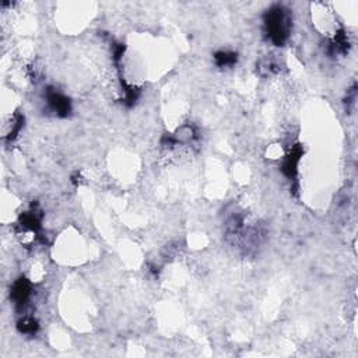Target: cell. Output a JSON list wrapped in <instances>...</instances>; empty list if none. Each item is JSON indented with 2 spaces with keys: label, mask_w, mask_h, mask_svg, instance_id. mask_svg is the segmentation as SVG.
I'll return each mask as SVG.
<instances>
[{
  "label": "cell",
  "mask_w": 358,
  "mask_h": 358,
  "mask_svg": "<svg viewBox=\"0 0 358 358\" xmlns=\"http://www.w3.org/2000/svg\"><path fill=\"white\" fill-rule=\"evenodd\" d=\"M266 28H267L268 37L272 38L274 43L281 45L284 42L288 26H287V18H285L281 9H273L268 13L267 20H266Z\"/></svg>",
  "instance_id": "obj_1"
},
{
  "label": "cell",
  "mask_w": 358,
  "mask_h": 358,
  "mask_svg": "<svg viewBox=\"0 0 358 358\" xmlns=\"http://www.w3.org/2000/svg\"><path fill=\"white\" fill-rule=\"evenodd\" d=\"M48 102H49V105L52 106L53 111L60 116L68 115L69 111H70V102H69V100L62 94H59V93H55V91L49 93L48 94Z\"/></svg>",
  "instance_id": "obj_2"
},
{
  "label": "cell",
  "mask_w": 358,
  "mask_h": 358,
  "mask_svg": "<svg viewBox=\"0 0 358 358\" xmlns=\"http://www.w3.org/2000/svg\"><path fill=\"white\" fill-rule=\"evenodd\" d=\"M11 294H13V298H14L17 304H23L28 298V295H30V284H28V281L23 279L18 280L16 284H14V287H13V293Z\"/></svg>",
  "instance_id": "obj_3"
},
{
  "label": "cell",
  "mask_w": 358,
  "mask_h": 358,
  "mask_svg": "<svg viewBox=\"0 0 358 358\" xmlns=\"http://www.w3.org/2000/svg\"><path fill=\"white\" fill-rule=\"evenodd\" d=\"M235 59H237V55H234V53L220 52L216 55L217 63L220 64V66H230V64L235 62Z\"/></svg>",
  "instance_id": "obj_4"
},
{
  "label": "cell",
  "mask_w": 358,
  "mask_h": 358,
  "mask_svg": "<svg viewBox=\"0 0 358 358\" xmlns=\"http://www.w3.org/2000/svg\"><path fill=\"white\" fill-rule=\"evenodd\" d=\"M37 329V322L32 318H26L20 322V330L24 333H34Z\"/></svg>",
  "instance_id": "obj_5"
}]
</instances>
